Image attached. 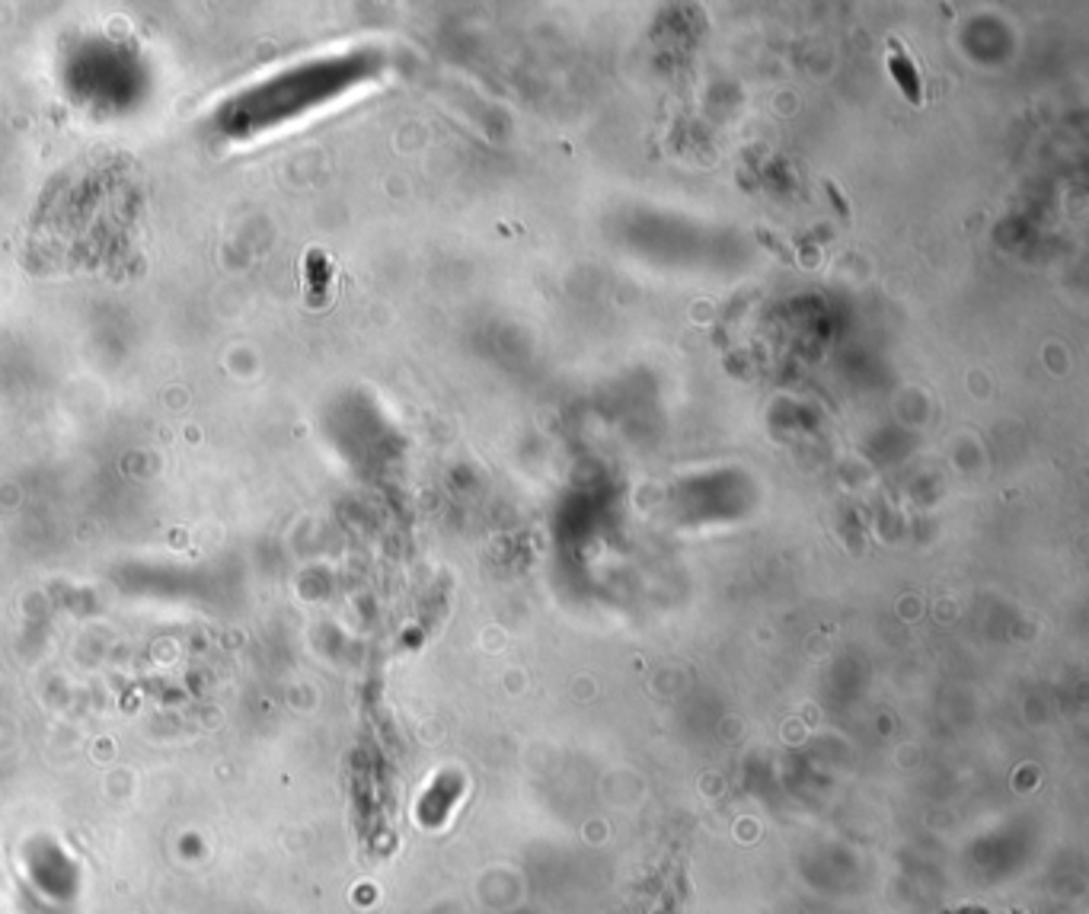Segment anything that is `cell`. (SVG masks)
Here are the masks:
<instances>
[{"mask_svg":"<svg viewBox=\"0 0 1089 914\" xmlns=\"http://www.w3.org/2000/svg\"><path fill=\"white\" fill-rule=\"evenodd\" d=\"M888 71H892V77L898 80L901 93L911 103H923V74H920L918 61L905 49V42L895 39V36L888 39Z\"/></svg>","mask_w":1089,"mask_h":914,"instance_id":"cell-1","label":"cell"}]
</instances>
